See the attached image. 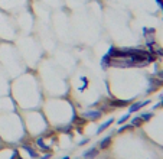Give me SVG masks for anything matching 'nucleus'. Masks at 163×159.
I'll use <instances>...</instances> for the list:
<instances>
[{
    "label": "nucleus",
    "instance_id": "nucleus-1",
    "mask_svg": "<svg viewBox=\"0 0 163 159\" xmlns=\"http://www.w3.org/2000/svg\"><path fill=\"white\" fill-rule=\"evenodd\" d=\"M150 103H152V100H142V101H136V103H133V104L129 107V113H130V114H133V113L139 111L140 108H143L144 106L150 104Z\"/></svg>",
    "mask_w": 163,
    "mask_h": 159
},
{
    "label": "nucleus",
    "instance_id": "nucleus-2",
    "mask_svg": "<svg viewBox=\"0 0 163 159\" xmlns=\"http://www.w3.org/2000/svg\"><path fill=\"white\" fill-rule=\"evenodd\" d=\"M98 152H100V149H98L97 146H93V148L87 149V150L82 153V158L84 159H94L95 156H98Z\"/></svg>",
    "mask_w": 163,
    "mask_h": 159
},
{
    "label": "nucleus",
    "instance_id": "nucleus-3",
    "mask_svg": "<svg viewBox=\"0 0 163 159\" xmlns=\"http://www.w3.org/2000/svg\"><path fill=\"white\" fill-rule=\"evenodd\" d=\"M100 116H101V111H100V110H90V111L82 113V117H84V119H88V120H97Z\"/></svg>",
    "mask_w": 163,
    "mask_h": 159
},
{
    "label": "nucleus",
    "instance_id": "nucleus-4",
    "mask_svg": "<svg viewBox=\"0 0 163 159\" xmlns=\"http://www.w3.org/2000/svg\"><path fill=\"white\" fill-rule=\"evenodd\" d=\"M113 123H114V119H110V120L104 122L102 124H100V126H98V129H97V135H98V133H102V132H104L107 127H110Z\"/></svg>",
    "mask_w": 163,
    "mask_h": 159
},
{
    "label": "nucleus",
    "instance_id": "nucleus-5",
    "mask_svg": "<svg viewBox=\"0 0 163 159\" xmlns=\"http://www.w3.org/2000/svg\"><path fill=\"white\" fill-rule=\"evenodd\" d=\"M36 146H38L41 150H45V152H49V150H51V148L45 145V142H43L42 138H38V139H36Z\"/></svg>",
    "mask_w": 163,
    "mask_h": 159
},
{
    "label": "nucleus",
    "instance_id": "nucleus-6",
    "mask_svg": "<svg viewBox=\"0 0 163 159\" xmlns=\"http://www.w3.org/2000/svg\"><path fill=\"white\" fill-rule=\"evenodd\" d=\"M110 145H111V136H107V138H104L100 142V149H105Z\"/></svg>",
    "mask_w": 163,
    "mask_h": 159
},
{
    "label": "nucleus",
    "instance_id": "nucleus-7",
    "mask_svg": "<svg viewBox=\"0 0 163 159\" xmlns=\"http://www.w3.org/2000/svg\"><path fill=\"white\" fill-rule=\"evenodd\" d=\"M131 100H113L111 101V104L113 106H117V107H123V106H127V104H130Z\"/></svg>",
    "mask_w": 163,
    "mask_h": 159
},
{
    "label": "nucleus",
    "instance_id": "nucleus-8",
    "mask_svg": "<svg viewBox=\"0 0 163 159\" xmlns=\"http://www.w3.org/2000/svg\"><path fill=\"white\" fill-rule=\"evenodd\" d=\"M130 117H131L130 113H126V114H123V116H121V117H120V119H118V120L115 122V123L121 126V124H124L126 122H129V120H130Z\"/></svg>",
    "mask_w": 163,
    "mask_h": 159
},
{
    "label": "nucleus",
    "instance_id": "nucleus-9",
    "mask_svg": "<svg viewBox=\"0 0 163 159\" xmlns=\"http://www.w3.org/2000/svg\"><path fill=\"white\" fill-rule=\"evenodd\" d=\"M110 64H111V58L105 53V55L102 56V59H101V67H102V68H107Z\"/></svg>",
    "mask_w": 163,
    "mask_h": 159
},
{
    "label": "nucleus",
    "instance_id": "nucleus-10",
    "mask_svg": "<svg viewBox=\"0 0 163 159\" xmlns=\"http://www.w3.org/2000/svg\"><path fill=\"white\" fill-rule=\"evenodd\" d=\"M22 148H23V149H25V150H26V152H28V153H29V155H31L32 158H38V153H36V150H33V149H32V146L23 145Z\"/></svg>",
    "mask_w": 163,
    "mask_h": 159
},
{
    "label": "nucleus",
    "instance_id": "nucleus-11",
    "mask_svg": "<svg viewBox=\"0 0 163 159\" xmlns=\"http://www.w3.org/2000/svg\"><path fill=\"white\" fill-rule=\"evenodd\" d=\"M131 129H134L133 127V124H121L120 127H118V130L115 132V133H123V132H126V130H131Z\"/></svg>",
    "mask_w": 163,
    "mask_h": 159
},
{
    "label": "nucleus",
    "instance_id": "nucleus-12",
    "mask_svg": "<svg viewBox=\"0 0 163 159\" xmlns=\"http://www.w3.org/2000/svg\"><path fill=\"white\" fill-rule=\"evenodd\" d=\"M130 123L133 124V127H137V126H142L143 123V120L140 119V116L139 117H134V119H130Z\"/></svg>",
    "mask_w": 163,
    "mask_h": 159
},
{
    "label": "nucleus",
    "instance_id": "nucleus-13",
    "mask_svg": "<svg viewBox=\"0 0 163 159\" xmlns=\"http://www.w3.org/2000/svg\"><path fill=\"white\" fill-rule=\"evenodd\" d=\"M153 117V113L152 111H149V113H143V114H140V119L143 120V122H149L150 119Z\"/></svg>",
    "mask_w": 163,
    "mask_h": 159
},
{
    "label": "nucleus",
    "instance_id": "nucleus-14",
    "mask_svg": "<svg viewBox=\"0 0 163 159\" xmlns=\"http://www.w3.org/2000/svg\"><path fill=\"white\" fill-rule=\"evenodd\" d=\"M156 34V29H153V28H144L143 29V35H154Z\"/></svg>",
    "mask_w": 163,
    "mask_h": 159
},
{
    "label": "nucleus",
    "instance_id": "nucleus-15",
    "mask_svg": "<svg viewBox=\"0 0 163 159\" xmlns=\"http://www.w3.org/2000/svg\"><path fill=\"white\" fill-rule=\"evenodd\" d=\"M88 142H90V139H88V138H87V139H82V140L80 142V143H78V145H80V146H84V145H87V143H88Z\"/></svg>",
    "mask_w": 163,
    "mask_h": 159
},
{
    "label": "nucleus",
    "instance_id": "nucleus-16",
    "mask_svg": "<svg viewBox=\"0 0 163 159\" xmlns=\"http://www.w3.org/2000/svg\"><path fill=\"white\" fill-rule=\"evenodd\" d=\"M156 3H157V6H159V9L162 10V9H163V0H156Z\"/></svg>",
    "mask_w": 163,
    "mask_h": 159
},
{
    "label": "nucleus",
    "instance_id": "nucleus-17",
    "mask_svg": "<svg viewBox=\"0 0 163 159\" xmlns=\"http://www.w3.org/2000/svg\"><path fill=\"white\" fill-rule=\"evenodd\" d=\"M51 156H52V155H51V153H49V152H48V153H45L43 156H41V159H49V158H51Z\"/></svg>",
    "mask_w": 163,
    "mask_h": 159
},
{
    "label": "nucleus",
    "instance_id": "nucleus-18",
    "mask_svg": "<svg viewBox=\"0 0 163 159\" xmlns=\"http://www.w3.org/2000/svg\"><path fill=\"white\" fill-rule=\"evenodd\" d=\"M157 77H159V78H162V80H163V71H159V72H157Z\"/></svg>",
    "mask_w": 163,
    "mask_h": 159
},
{
    "label": "nucleus",
    "instance_id": "nucleus-19",
    "mask_svg": "<svg viewBox=\"0 0 163 159\" xmlns=\"http://www.w3.org/2000/svg\"><path fill=\"white\" fill-rule=\"evenodd\" d=\"M159 104H160V106H163V97H162V101H160V103H159Z\"/></svg>",
    "mask_w": 163,
    "mask_h": 159
},
{
    "label": "nucleus",
    "instance_id": "nucleus-20",
    "mask_svg": "<svg viewBox=\"0 0 163 159\" xmlns=\"http://www.w3.org/2000/svg\"><path fill=\"white\" fill-rule=\"evenodd\" d=\"M61 159H69V156H64V158H61Z\"/></svg>",
    "mask_w": 163,
    "mask_h": 159
},
{
    "label": "nucleus",
    "instance_id": "nucleus-21",
    "mask_svg": "<svg viewBox=\"0 0 163 159\" xmlns=\"http://www.w3.org/2000/svg\"><path fill=\"white\" fill-rule=\"evenodd\" d=\"M162 12H163V9H162Z\"/></svg>",
    "mask_w": 163,
    "mask_h": 159
},
{
    "label": "nucleus",
    "instance_id": "nucleus-22",
    "mask_svg": "<svg viewBox=\"0 0 163 159\" xmlns=\"http://www.w3.org/2000/svg\"><path fill=\"white\" fill-rule=\"evenodd\" d=\"M77 159H78V158H77Z\"/></svg>",
    "mask_w": 163,
    "mask_h": 159
}]
</instances>
